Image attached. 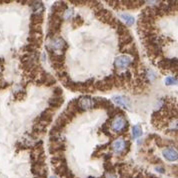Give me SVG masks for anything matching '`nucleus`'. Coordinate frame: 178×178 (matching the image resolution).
Masks as SVG:
<instances>
[{
    "label": "nucleus",
    "mask_w": 178,
    "mask_h": 178,
    "mask_svg": "<svg viewBox=\"0 0 178 178\" xmlns=\"http://www.w3.org/2000/svg\"><path fill=\"white\" fill-rule=\"evenodd\" d=\"M104 169H105V171L108 172L109 174H113V173L115 172L116 170V168L114 166V164H112L110 161H107V162H104Z\"/></svg>",
    "instance_id": "obj_24"
},
{
    "label": "nucleus",
    "mask_w": 178,
    "mask_h": 178,
    "mask_svg": "<svg viewBox=\"0 0 178 178\" xmlns=\"http://www.w3.org/2000/svg\"><path fill=\"white\" fill-rule=\"evenodd\" d=\"M111 148L116 154H119L121 156H124L127 154L126 152V141L124 140L123 137H119V138L115 139L111 143Z\"/></svg>",
    "instance_id": "obj_3"
},
{
    "label": "nucleus",
    "mask_w": 178,
    "mask_h": 178,
    "mask_svg": "<svg viewBox=\"0 0 178 178\" xmlns=\"http://www.w3.org/2000/svg\"><path fill=\"white\" fill-rule=\"evenodd\" d=\"M99 178H104V176H102V177H99Z\"/></svg>",
    "instance_id": "obj_39"
},
{
    "label": "nucleus",
    "mask_w": 178,
    "mask_h": 178,
    "mask_svg": "<svg viewBox=\"0 0 178 178\" xmlns=\"http://www.w3.org/2000/svg\"><path fill=\"white\" fill-rule=\"evenodd\" d=\"M93 88L99 91H108L113 88V83L106 82L104 81V80H98V81H96L94 85H93Z\"/></svg>",
    "instance_id": "obj_12"
},
{
    "label": "nucleus",
    "mask_w": 178,
    "mask_h": 178,
    "mask_svg": "<svg viewBox=\"0 0 178 178\" xmlns=\"http://www.w3.org/2000/svg\"><path fill=\"white\" fill-rule=\"evenodd\" d=\"M68 170H69V168H68L66 163H62V164L58 165V166L54 167L55 173L58 176H60V177H65V175H66V173L68 172Z\"/></svg>",
    "instance_id": "obj_17"
},
{
    "label": "nucleus",
    "mask_w": 178,
    "mask_h": 178,
    "mask_svg": "<svg viewBox=\"0 0 178 178\" xmlns=\"http://www.w3.org/2000/svg\"><path fill=\"white\" fill-rule=\"evenodd\" d=\"M83 22H84L83 18L80 15H77L73 18V20H72V25H73L74 28H77L79 26H81L83 24Z\"/></svg>",
    "instance_id": "obj_25"
},
{
    "label": "nucleus",
    "mask_w": 178,
    "mask_h": 178,
    "mask_svg": "<svg viewBox=\"0 0 178 178\" xmlns=\"http://www.w3.org/2000/svg\"><path fill=\"white\" fill-rule=\"evenodd\" d=\"M65 143L64 141H61V142H54V143H50L49 144V152L50 154H59V153H63L65 151Z\"/></svg>",
    "instance_id": "obj_8"
},
{
    "label": "nucleus",
    "mask_w": 178,
    "mask_h": 178,
    "mask_svg": "<svg viewBox=\"0 0 178 178\" xmlns=\"http://www.w3.org/2000/svg\"><path fill=\"white\" fill-rule=\"evenodd\" d=\"M67 49H68L67 42L58 35L49 39V43L46 46V50H52L54 52H62V53H64V51H66Z\"/></svg>",
    "instance_id": "obj_2"
},
{
    "label": "nucleus",
    "mask_w": 178,
    "mask_h": 178,
    "mask_svg": "<svg viewBox=\"0 0 178 178\" xmlns=\"http://www.w3.org/2000/svg\"><path fill=\"white\" fill-rule=\"evenodd\" d=\"M53 115H54V110L52 109H46L44 110L41 114H40L39 117L35 119V122H39L45 126H48L51 122H52V119H53Z\"/></svg>",
    "instance_id": "obj_4"
},
{
    "label": "nucleus",
    "mask_w": 178,
    "mask_h": 178,
    "mask_svg": "<svg viewBox=\"0 0 178 178\" xmlns=\"http://www.w3.org/2000/svg\"><path fill=\"white\" fill-rule=\"evenodd\" d=\"M177 83V77L176 76H168L165 79V84L166 85H175Z\"/></svg>",
    "instance_id": "obj_27"
},
{
    "label": "nucleus",
    "mask_w": 178,
    "mask_h": 178,
    "mask_svg": "<svg viewBox=\"0 0 178 178\" xmlns=\"http://www.w3.org/2000/svg\"><path fill=\"white\" fill-rule=\"evenodd\" d=\"M50 178H57V177H56V176H51Z\"/></svg>",
    "instance_id": "obj_38"
},
{
    "label": "nucleus",
    "mask_w": 178,
    "mask_h": 178,
    "mask_svg": "<svg viewBox=\"0 0 178 178\" xmlns=\"http://www.w3.org/2000/svg\"><path fill=\"white\" fill-rule=\"evenodd\" d=\"M112 100H114V102L118 104L119 106H122V107L127 108V109L130 108V101H129V98L126 96L115 95V96L112 97Z\"/></svg>",
    "instance_id": "obj_13"
},
{
    "label": "nucleus",
    "mask_w": 178,
    "mask_h": 178,
    "mask_svg": "<svg viewBox=\"0 0 178 178\" xmlns=\"http://www.w3.org/2000/svg\"><path fill=\"white\" fill-rule=\"evenodd\" d=\"M64 102L63 97H51V98L48 100V105H49L50 109L54 110V109H58Z\"/></svg>",
    "instance_id": "obj_15"
},
{
    "label": "nucleus",
    "mask_w": 178,
    "mask_h": 178,
    "mask_svg": "<svg viewBox=\"0 0 178 178\" xmlns=\"http://www.w3.org/2000/svg\"><path fill=\"white\" fill-rule=\"evenodd\" d=\"M115 29H116L117 34H118L120 37H121V36H124V35H126V34L129 33V31L126 28V26H125L123 23H121L120 21H118V23H117Z\"/></svg>",
    "instance_id": "obj_20"
},
{
    "label": "nucleus",
    "mask_w": 178,
    "mask_h": 178,
    "mask_svg": "<svg viewBox=\"0 0 178 178\" xmlns=\"http://www.w3.org/2000/svg\"><path fill=\"white\" fill-rule=\"evenodd\" d=\"M62 96V89L60 87H55L53 89V97H61Z\"/></svg>",
    "instance_id": "obj_31"
},
{
    "label": "nucleus",
    "mask_w": 178,
    "mask_h": 178,
    "mask_svg": "<svg viewBox=\"0 0 178 178\" xmlns=\"http://www.w3.org/2000/svg\"><path fill=\"white\" fill-rule=\"evenodd\" d=\"M106 178H116V177L113 175V174H108V175L106 176Z\"/></svg>",
    "instance_id": "obj_36"
},
{
    "label": "nucleus",
    "mask_w": 178,
    "mask_h": 178,
    "mask_svg": "<svg viewBox=\"0 0 178 178\" xmlns=\"http://www.w3.org/2000/svg\"><path fill=\"white\" fill-rule=\"evenodd\" d=\"M32 172L35 176H44L47 177V167L45 164H32Z\"/></svg>",
    "instance_id": "obj_11"
},
{
    "label": "nucleus",
    "mask_w": 178,
    "mask_h": 178,
    "mask_svg": "<svg viewBox=\"0 0 178 178\" xmlns=\"http://www.w3.org/2000/svg\"><path fill=\"white\" fill-rule=\"evenodd\" d=\"M145 76H147V78L150 80V81H153V80H155L156 79V73L153 70L151 69H148L146 70V72H145Z\"/></svg>",
    "instance_id": "obj_28"
},
{
    "label": "nucleus",
    "mask_w": 178,
    "mask_h": 178,
    "mask_svg": "<svg viewBox=\"0 0 178 178\" xmlns=\"http://www.w3.org/2000/svg\"><path fill=\"white\" fill-rule=\"evenodd\" d=\"M155 170L160 172V173H164V172H165V169H164L162 166H156V167H155Z\"/></svg>",
    "instance_id": "obj_34"
},
{
    "label": "nucleus",
    "mask_w": 178,
    "mask_h": 178,
    "mask_svg": "<svg viewBox=\"0 0 178 178\" xmlns=\"http://www.w3.org/2000/svg\"><path fill=\"white\" fill-rule=\"evenodd\" d=\"M62 163H66V158H65V156H64L63 153L56 154L51 158V164L53 165L54 167L58 166V165L62 164Z\"/></svg>",
    "instance_id": "obj_16"
},
{
    "label": "nucleus",
    "mask_w": 178,
    "mask_h": 178,
    "mask_svg": "<svg viewBox=\"0 0 178 178\" xmlns=\"http://www.w3.org/2000/svg\"><path fill=\"white\" fill-rule=\"evenodd\" d=\"M113 107L112 102L110 100L101 98V97H96V98H93V108L94 109H110Z\"/></svg>",
    "instance_id": "obj_6"
},
{
    "label": "nucleus",
    "mask_w": 178,
    "mask_h": 178,
    "mask_svg": "<svg viewBox=\"0 0 178 178\" xmlns=\"http://www.w3.org/2000/svg\"><path fill=\"white\" fill-rule=\"evenodd\" d=\"M64 15V19L65 20H71L72 19V16H73V9L72 8H68V9L63 13Z\"/></svg>",
    "instance_id": "obj_30"
},
{
    "label": "nucleus",
    "mask_w": 178,
    "mask_h": 178,
    "mask_svg": "<svg viewBox=\"0 0 178 178\" xmlns=\"http://www.w3.org/2000/svg\"><path fill=\"white\" fill-rule=\"evenodd\" d=\"M131 58L127 55H120L116 57L114 61V66L116 70H124L127 67L130 66L131 64Z\"/></svg>",
    "instance_id": "obj_5"
},
{
    "label": "nucleus",
    "mask_w": 178,
    "mask_h": 178,
    "mask_svg": "<svg viewBox=\"0 0 178 178\" xmlns=\"http://www.w3.org/2000/svg\"><path fill=\"white\" fill-rule=\"evenodd\" d=\"M78 105L82 110L93 109V98L90 96H81L78 98Z\"/></svg>",
    "instance_id": "obj_7"
},
{
    "label": "nucleus",
    "mask_w": 178,
    "mask_h": 178,
    "mask_svg": "<svg viewBox=\"0 0 178 178\" xmlns=\"http://www.w3.org/2000/svg\"><path fill=\"white\" fill-rule=\"evenodd\" d=\"M30 20L31 25H41L44 20L43 13H32Z\"/></svg>",
    "instance_id": "obj_18"
},
{
    "label": "nucleus",
    "mask_w": 178,
    "mask_h": 178,
    "mask_svg": "<svg viewBox=\"0 0 178 178\" xmlns=\"http://www.w3.org/2000/svg\"><path fill=\"white\" fill-rule=\"evenodd\" d=\"M102 157L104 159V162H107V161H110L112 157V153H106V154H102Z\"/></svg>",
    "instance_id": "obj_33"
},
{
    "label": "nucleus",
    "mask_w": 178,
    "mask_h": 178,
    "mask_svg": "<svg viewBox=\"0 0 178 178\" xmlns=\"http://www.w3.org/2000/svg\"><path fill=\"white\" fill-rule=\"evenodd\" d=\"M25 95H26V93H25V91L24 90H18V91H15V93H14V96H15V98L17 99V100H22L24 97H25Z\"/></svg>",
    "instance_id": "obj_29"
},
{
    "label": "nucleus",
    "mask_w": 178,
    "mask_h": 178,
    "mask_svg": "<svg viewBox=\"0 0 178 178\" xmlns=\"http://www.w3.org/2000/svg\"><path fill=\"white\" fill-rule=\"evenodd\" d=\"M67 123H68L67 121H66L65 119H64L61 115H60V116L58 117V118L56 119L55 123H54V126H55V127H58V128L62 129V130H63L64 127L66 126V124H67Z\"/></svg>",
    "instance_id": "obj_23"
},
{
    "label": "nucleus",
    "mask_w": 178,
    "mask_h": 178,
    "mask_svg": "<svg viewBox=\"0 0 178 178\" xmlns=\"http://www.w3.org/2000/svg\"><path fill=\"white\" fill-rule=\"evenodd\" d=\"M44 79H45V81H44V85H46V86L54 85V84L56 83V79L54 78V76H52L51 74L47 73V72H45V74H44Z\"/></svg>",
    "instance_id": "obj_21"
},
{
    "label": "nucleus",
    "mask_w": 178,
    "mask_h": 178,
    "mask_svg": "<svg viewBox=\"0 0 178 178\" xmlns=\"http://www.w3.org/2000/svg\"><path fill=\"white\" fill-rule=\"evenodd\" d=\"M134 178H144L143 174H142V172H138L137 174L134 176Z\"/></svg>",
    "instance_id": "obj_35"
},
{
    "label": "nucleus",
    "mask_w": 178,
    "mask_h": 178,
    "mask_svg": "<svg viewBox=\"0 0 178 178\" xmlns=\"http://www.w3.org/2000/svg\"><path fill=\"white\" fill-rule=\"evenodd\" d=\"M1 71H2V68H1V66H0V74H1Z\"/></svg>",
    "instance_id": "obj_37"
},
{
    "label": "nucleus",
    "mask_w": 178,
    "mask_h": 178,
    "mask_svg": "<svg viewBox=\"0 0 178 178\" xmlns=\"http://www.w3.org/2000/svg\"><path fill=\"white\" fill-rule=\"evenodd\" d=\"M30 34H40V35H42L41 25H30Z\"/></svg>",
    "instance_id": "obj_26"
},
{
    "label": "nucleus",
    "mask_w": 178,
    "mask_h": 178,
    "mask_svg": "<svg viewBox=\"0 0 178 178\" xmlns=\"http://www.w3.org/2000/svg\"><path fill=\"white\" fill-rule=\"evenodd\" d=\"M111 129L113 132L119 133V134H125L128 131L129 124L124 115H117L111 121Z\"/></svg>",
    "instance_id": "obj_1"
},
{
    "label": "nucleus",
    "mask_w": 178,
    "mask_h": 178,
    "mask_svg": "<svg viewBox=\"0 0 178 178\" xmlns=\"http://www.w3.org/2000/svg\"><path fill=\"white\" fill-rule=\"evenodd\" d=\"M48 56H49L50 62L51 63H63L64 59H65V55L62 52H54L52 50H47Z\"/></svg>",
    "instance_id": "obj_9"
},
{
    "label": "nucleus",
    "mask_w": 178,
    "mask_h": 178,
    "mask_svg": "<svg viewBox=\"0 0 178 178\" xmlns=\"http://www.w3.org/2000/svg\"><path fill=\"white\" fill-rule=\"evenodd\" d=\"M119 17L124 20V22L126 23L127 26H131L134 24V17L132 15L128 14V13H120L119 14Z\"/></svg>",
    "instance_id": "obj_19"
},
{
    "label": "nucleus",
    "mask_w": 178,
    "mask_h": 178,
    "mask_svg": "<svg viewBox=\"0 0 178 178\" xmlns=\"http://www.w3.org/2000/svg\"><path fill=\"white\" fill-rule=\"evenodd\" d=\"M162 154L164 156V158L170 161V162H173V161H176L177 158H178V153H177V150L172 147H167L163 149L162 151Z\"/></svg>",
    "instance_id": "obj_10"
},
{
    "label": "nucleus",
    "mask_w": 178,
    "mask_h": 178,
    "mask_svg": "<svg viewBox=\"0 0 178 178\" xmlns=\"http://www.w3.org/2000/svg\"><path fill=\"white\" fill-rule=\"evenodd\" d=\"M56 75L58 76L59 80L64 78V77H66V76H68V74H67V72H66L65 69H62V70H60V71H57V72H56Z\"/></svg>",
    "instance_id": "obj_32"
},
{
    "label": "nucleus",
    "mask_w": 178,
    "mask_h": 178,
    "mask_svg": "<svg viewBox=\"0 0 178 178\" xmlns=\"http://www.w3.org/2000/svg\"><path fill=\"white\" fill-rule=\"evenodd\" d=\"M28 42L33 46L35 49H38L42 43V35L40 34H30L28 37Z\"/></svg>",
    "instance_id": "obj_14"
},
{
    "label": "nucleus",
    "mask_w": 178,
    "mask_h": 178,
    "mask_svg": "<svg viewBox=\"0 0 178 178\" xmlns=\"http://www.w3.org/2000/svg\"><path fill=\"white\" fill-rule=\"evenodd\" d=\"M142 135V127L141 125L137 124L135 126L132 127V136L133 138H139V137Z\"/></svg>",
    "instance_id": "obj_22"
}]
</instances>
